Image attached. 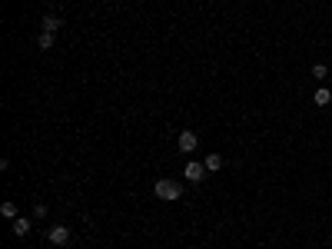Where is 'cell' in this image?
Returning <instances> with one entry per match:
<instances>
[{"label":"cell","mask_w":332,"mask_h":249,"mask_svg":"<svg viewBox=\"0 0 332 249\" xmlns=\"http://www.w3.org/2000/svg\"><path fill=\"white\" fill-rule=\"evenodd\" d=\"M153 193H157L160 199H166V203H176V199L183 196V183H176V180H157V183H153Z\"/></svg>","instance_id":"cell-1"},{"label":"cell","mask_w":332,"mask_h":249,"mask_svg":"<svg viewBox=\"0 0 332 249\" xmlns=\"http://www.w3.org/2000/svg\"><path fill=\"white\" fill-rule=\"evenodd\" d=\"M206 163H196V160H189L186 163V169H183V180H189V183H203L206 180Z\"/></svg>","instance_id":"cell-2"},{"label":"cell","mask_w":332,"mask_h":249,"mask_svg":"<svg viewBox=\"0 0 332 249\" xmlns=\"http://www.w3.org/2000/svg\"><path fill=\"white\" fill-rule=\"evenodd\" d=\"M176 146H180V153H196V146H200V137H196L193 130H183L180 137H176Z\"/></svg>","instance_id":"cell-3"},{"label":"cell","mask_w":332,"mask_h":249,"mask_svg":"<svg viewBox=\"0 0 332 249\" xmlns=\"http://www.w3.org/2000/svg\"><path fill=\"white\" fill-rule=\"evenodd\" d=\"M70 236H73V233H70L67 226H50V233H47V239H50L53 246H67Z\"/></svg>","instance_id":"cell-4"},{"label":"cell","mask_w":332,"mask_h":249,"mask_svg":"<svg viewBox=\"0 0 332 249\" xmlns=\"http://www.w3.org/2000/svg\"><path fill=\"white\" fill-rule=\"evenodd\" d=\"M30 219H33V216H17V219H10V223H13V233H17L20 239L30 233Z\"/></svg>","instance_id":"cell-5"},{"label":"cell","mask_w":332,"mask_h":249,"mask_svg":"<svg viewBox=\"0 0 332 249\" xmlns=\"http://www.w3.org/2000/svg\"><path fill=\"white\" fill-rule=\"evenodd\" d=\"M313 103H316V106H329V103H332V90H329V87H319V90L313 93Z\"/></svg>","instance_id":"cell-6"},{"label":"cell","mask_w":332,"mask_h":249,"mask_svg":"<svg viewBox=\"0 0 332 249\" xmlns=\"http://www.w3.org/2000/svg\"><path fill=\"white\" fill-rule=\"evenodd\" d=\"M60 27H63V20L56 17V13H47V17H44V33H56Z\"/></svg>","instance_id":"cell-7"},{"label":"cell","mask_w":332,"mask_h":249,"mask_svg":"<svg viewBox=\"0 0 332 249\" xmlns=\"http://www.w3.org/2000/svg\"><path fill=\"white\" fill-rule=\"evenodd\" d=\"M203 163H206L209 173H220V169H223V156L220 153H206V160H203Z\"/></svg>","instance_id":"cell-8"},{"label":"cell","mask_w":332,"mask_h":249,"mask_svg":"<svg viewBox=\"0 0 332 249\" xmlns=\"http://www.w3.org/2000/svg\"><path fill=\"white\" fill-rule=\"evenodd\" d=\"M37 47L44 50V53H47V50H53V33H44V30H40V37H37Z\"/></svg>","instance_id":"cell-9"},{"label":"cell","mask_w":332,"mask_h":249,"mask_svg":"<svg viewBox=\"0 0 332 249\" xmlns=\"http://www.w3.org/2000/svg\"><path fill=\"white\" fill-rule=\"evenodd\" d=\"M0 213H4L7 219H17L20 213H17V203H10V199H7V203H0Z\"/></svg>","instance_id":"cell-10"},{"label":"cell","mask_w":332,"mask_h":249,"mask_svg":"<svg viewBox=\"0 0 332 249\" xmlns=\"http://www.w3.org/2000/svg\"><path fill=\"white\" fill-rule=\"evenodd\" d=\"M326 76H329L326 63H313V80H326Z\"/></svg>","instance_id":"cell-11"},{"label":"cell","mask_w":332,"mask_h":249,"mask_svg":"<svg viewBox=\"0 0 332 249\" xmlns=\"http://www.w3.org/2000/svg\"><path fill=\"white\" fill-rule=\"evenodd\" d=\"M30 216H33V219H47V206H44V203H37V206H33V213H30Z\"/></svg>","instance_id":"cell-12"}]
</instances>
